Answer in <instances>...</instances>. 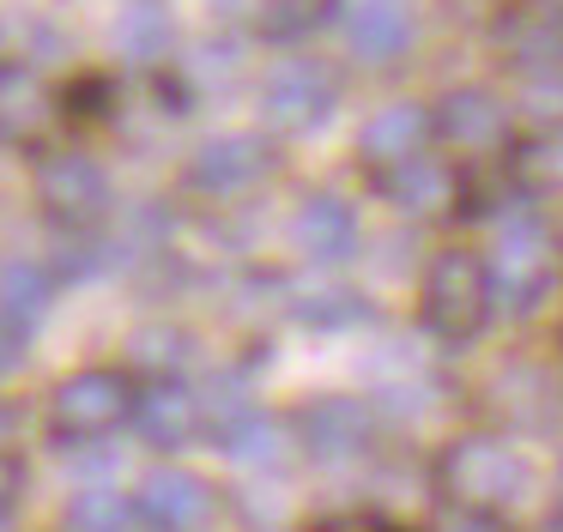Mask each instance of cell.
<instances>
[{
	"label": "cell",
	"instance_id": "6da1fadb",
	"mask_svg": "<svg viewBox=\"0 0 563 532\" xmlns=\"http://www.w3.org/2000/svg\"><path fill=\"white\" fill-rule=\"evenodd\" d=\"M485 266H490V290H497V302H509V309H539L545 290L558 285L563 248H558V236L545 230V218H539L533 206L515 200L509 212L497 218V230H490Z\"/></svg>",
	"mask_w": 563,
	"mask_h": 532
},
{
	"label": "cell",
	"instance_id": "7a4b0ae2",
	"mask_svg": "<svg viewBox=\"0 0 563 532\" xmlns=\"http://www.w3.org/2000/svg\"><path fill=\"white\" fill-rule=\"evenodd\" d=\"M437 490L449 508H478V514H503L515 496L527 490V466L503 435L466 430L437 454Z\"/></svg>",
	"mask_w": 563,
	"mask_h": 532
},
{
	"label": "cell",
	"instance_id": "3957f363",
	"mask_svg": "<svg viewBox=\"0 0 563 532\" xmlns=\"http://www.w3.org/2000/svg\"><path fill=\"white\" fill-rule=\"evenodd\" d=\"M490 309H497V290H490V266L473 248H442L424 266V285H418V314L442 345H466V339L485 333Z\"/></svg>",
	"mask_w": 563,
	"mask_h": 532
},
{
	"label": "cell",
	"instance_id": "277c9868",
	"mask_svg": "<svg viewBox=\"0 0 563 532\" xmlns=\"http://www.w3.org/2000/svg\"><path fill=\"white\" fill-rule=\"evenodd\" d=\"M134 399H140V381L128 369H74L67 381H55L49 394V435L62 447H86V442H103V435L128 430L134 423Z\"/></svg>",
	"mask_w": 563,
	"mask_h": 532
},
{
	"label": "cell",
	"instance_id": "5b68a950",
	"mask_svg": "<svg viewBox=\"0 0 563 532\" xmlns=\"http://www.w3.org/2000/svg\"><path fill=\"white\" fill-rule=\"evenodd\" d=\"M37 200L43 212L55 218L62 230H91L110 218V176H103L98 157L86 152H49L37 164Z\"/></svg>",
	"mask_w": 563,
	"mask_h": 532
},
{
	"label": "cell",
	"instance_id": "8992f818",
	"mask_svg": "<svg viewBox=\"0 0 563 532\" xmlns=\"http://www.w3.org/2000/svg\"><path fill=\"white\" fill-rule=\"evenodd\" d=\"M134 514L152 532H207L219 520V490L188 466H158L140 478Z\"/></svg>",
	"mask_w": 563,
	"mask_h": 532
},
{
	"label": "cell",
	"instance_id": "52a82bcc",
	"mask_svg": "<svg viewBox=\"0 0 563 532\" xmlns=\"http://www.w3.org/2000/svg\"><path fill=\"white\" fill-rule=\"evenodd\" d=\"M134 430L158 454H183L207 435V399L183 381V375H146L134 399Z\"/></svg>",
	"mask_w": 563,
	"mask_h": 532
},
{
	"label": "cell",
	"instance_id": "ba28073f",
	"mask_svg": "<svg viewBox=\"0 0 563 532\" xmlns=\"http://www.w3.org/2000/svg\"><path fill=\"white\" fill-rule=\"evenodd\" d=\"M273 169H279L273 140H261V133H219V140H207L188 157V188L212 193V200H236V193L261 188Z\"/></svg>",
	"mask_w": 563,
	"mask_h": 532
},
{
	"label": "cell",
	"instance_id": "9c48e42d",
	"mask_svg": "<svg viewBox=\"0 0 563 532\" xmlns=\"http://www.w3.org/2000/svg\"><path fill=\"white\" fill-rule=\"evenodd\" d=\"M261 109H267V121L279 133H309L316 121L333 115V79L316 60L285 55V60H273L267 79H261Z\"/></svg>",
	"mask_w": 563,
	"mask_h": 532
},
{
	"label": "cell",
	"instance_id": "30bf717a",
	"mask_svg": "<svg viewBox=\"0 0 563 532\" xmlns=\"http://www.w3.org/2000/svg\"><path fill=\"white\" fill-rule=\"evenodd\" d=\"M430 133L461 157H485V152H503V145H509V109L490 91H478V85H454V91H442L437 109H430Z\"/></svg>",
	"mask_w": 563,
	"mask_h": 532
},
{
	"label": "cell",
	"instance_id": "8fae6325",
	"mask_svg": "<svg viewBox=\"0 0 563 532\" xmlns=\"http://www.w3.org/2000/svg\"><path fill=\"white\" fill-rule=\"evenodd\" d=\"M297 442L309 447L316 459H352L376 442V411L369 399L357 394H328V399H309L297 411Z\"/></svg>",
	"mask_w": 563,
	"mask_h": 532
},
{
	"label": "cell",
	"instance_id": "7c38bea8",
	"mask_svg": "<svg viewBox=\"0 0 563 532\" xmlns=\"http://www.w3.org/2000/svg\"><path fill=\"white\" fill-rule=\"evenodd\" d=\"M340 24H345V48L364 67H394L418 36V19L406 0H345Z\"/></svg>",
	"mask_w": 563,
	"mask_h": 532
},
{
	"label": "cell",
	"instance_id": "4fadbf2b",
	"mask_svg": "<svg viewBox=\"0 0 563 532\" xmlns=\"http://www.w3.org/2000/svg\"><path fill=\"white\" fill-rule=\"evenodd\" d=\"M291 242L316 266H340L357 254V212L340 193H303L291 212Z\"/></svg>",
	"mask_w": 563,
	"mask_h": 532
},
{
	"label": "cell",
	"instance_id": "5bb4252c",
	"mask_svg": "<svg viewBox=\"0 0 563 532\" xmlns=\"http://www.w3.org/2000/svg\"><path fill=\"white\" fill-rule=\"evenodd\" d=\"M55 121V91L37 67L7 60L0 67V145H37Z\"/></svg>",
	"mask_w": 563,
	"mask_h": 532
},
{
	"label": "cell",
	"instance_id": "9a60e30c",
	"mask_svg": "<svg viewBox=\"0 0 563 532\" xmlns=\"http://www.w3.org/2000/svg\"><path fill=\"white\" fill-rule=\"evenodd\" d=\"M430 140V109L424 103H382L376 115L364 121V133H357V152H364L369 169H400L412 164L418 152H424Z\"/></svg>",
	"mask_w": 563,
	"mask_h": 532
},
{
	"label": "cell",
	"instance_id": "2e32d148",
	"mask_svg": "<svg viewBox=\"0 0 563 532\" xmlns=\"http://www.w3.org/2000/svg\"><path fill=\"white\" fill-rule=\"evenodd\" d=\"M388 193H394V206L412 212V218H442V212H454V200H461V176H454L442 157L418 152L412 164L388 169Z\"/></svg>",
	"mask_w": 563,
	"mask_h": 532
},
{
	"label": "cell",
	"instance_id": "e0dca14e",
	"mask_svg": "<svg viewBox=\"0 0 563 532\" xmlns=\"http://www.w3.org/2000/svg\"><path fill=\"white\" fill-rule=\"evenodd\" d=\"M55 302V273L37 261H0V321H13L19 333H31V326L49 314Z\"/></svg>",
	"mask_w": 563,
	"mask_h": 532
},
{
	"label": "cell",
	"instance_id": "ac0fdd59",
	"mask_svg": "<svg viewBox=\"0 0 563 532\" xmlns=\"http://www.w3.org/2000/svg\"><path fill=\"white\" fill-rule=\"evenodd\" d=\"M170 43H176V24H170V12H164L158 0H134V7H122V19H115V48H122L128 60L158 67V60L170 55Z\"/></svg>",
	"mask_w": 563,
	"mask_h": 532
},
{
	"label": "cell",
	"instance_id": "d6986e66",
	"mask_svg": "<svg viewBox=\"0 0 563 532\" xmlns=\"http://www.w3.org/2000/svg\"><path fill=\"white\" fill-rule=\"evenodd\" d=\"M515 181L527 193H563V128H545L527 145H515Z\"/></svg>",
	"mask_w": 563,
	"mask_h": 532
},
{
	"label": "cell",
	"instance_id": "ffe728a7",
	"mask_svg": "<svg viewBox=\"0 0 563 532\" xmlns=\"http://www.w3.org/2000/svg\"><path fill=\"white\" fill-rule=\"evenodd\" d=\"M134 520V496L122 490H79L67 502V532H128Z\"/></svg>",
	"mask_w": 563,
	"mask_h": 532
},
{
	"label": "cell",
	"instance_id": "44dd1931",
	"mask_svg": "<svg viewBox=\"0 0 563 532\" xmlns=\"http://www.w3.org/2000/svg\"><path fill=\"white\" fill-rule=\"evenodd\" d=\"M291 314L303 326H352L364 314V297L345 285H303V290H291Z\"/></svg>",
	"mask_w": 563,
	"mask_h": 532
},
{
	"label": "cell",
	"instance_id": "7402d4cb",
	"mask_svg": "<svg viewBox=\"0 0 563 532\" xmlns=\"http://www.w3.org/2000/svg\"><path fill=\"white\" fill-rule=\"evenodd\" d=\"M333 12V0H267L261 7V36H273V43H297V36L321 31Z\"/></svg>",
	"mask_w": 563,
	"mask_h": 532
},
{
	"label": "cell",
	"instance_id": "603a6c76",
	"mask_svg": "<svg viewBox=\"0 0 563 532\" xmlns=\"http://www.w3.org/2000/svg\"><path fill=\"white\" fill-rule=\"evenodd\" d=\"M134 345H140L134 357L146 363L152 375H176V369H183V357H188V333H176V326H146Z\"/></svg>",
	"mask_w": 563,
	"mask_h": 532
},
{
	"label": "cell",
	"instance_id": "cb8c5ba5",
	"mask_svg": "<svg viewBox=\"0 0 563 532\" xmlns=\"http://www.w3.org/2000/svg\"><path fill=\"white\" fill-rule=\"evenodd\" d=\"M437 532H509V527H503V514H478V508H449V514L437 520Z\"/></svg>",
	"mask_w": 563,
	"mask_h": 532
},
{
	"label": "cell",
	"instance_id": "d4e9b609",
	"mask_svg": "<svg viewBox=\"0 0 563 532\" xmlns=\"http://www.w3.org/2000/svg\"><path fill=\"white\" fill-rule=\"evenodd\" d=\"M19 490H25V459L13 447H0V508H13Z\"/></svg>",
	"mask_w": 563,
	"mask_h": 532
},
{
	"label": "cell",
	"instance_id": "484cf974",
	"mask_svg": "<svg viewBox=\"0 0 563 532\" xmlns=\"http://www.w3.org/2000/svg\"><path fill=\"white\" fill-rule=\"evenodd\" d=\"M309 532H394L382 514H333V520H321V527H309Z\"/></svg>",
	"mask_w": 563,
	"mask_h": 532
},
{
	"label": "cell",
	"instance_id": "4316f807",
	"mask_svg": "<svg viewBox=\"0 0 563 532\" xmlns=\"http://www.w3.org/2000/svg\"><path fill=\"white\" fill-rule=\"evenodd\" d=\"M19 351H25V333H19L13 321H0V369H7V363H19Z\"/></svg>",
	"mask_w": 563,
	"mask_h": 532
},
{
	"label": "cell",
	"instance_id": "83f0119b",
	"mask_svg": "<svg viewBox=\"0 0 563 532\" xmlns=\"http://www.w3.org/2000/svg\"><path fill=\"white\" fill-rule=\"evenodd\" d=\"M13 423H19V411L7 406V394H0V442H7V435H13Z\"/></svg>",
	"mask_w": 563,
	"mask_h": 532
},
{
	"label": "cell",
	"instance_id": "f1b7e54d",
	"mask_svg": "<svg viewBox=\"0 0 563 532\" xmlns=\"http://www.w3.org/2000/svg\"><path fill=\"white\" fill-rule=\"evenodd\" d=\"M539 7H545V12H563V0H539Z\"/></svg>",
	"mask_w": 563,
	"mask_h": 532
},
{
	"label": "cell",
	"instance_id": "f546056e",
	"mask_svg": "<svg viewBox=\"0 0 563 532\" xmlns=\"http://www.w3.org/2000/svg\"><path fill=\"white\" fill-rule=\"evenodd\" d=\"M0 532H7V508H0Z\"/></svg>",
	"mask_w": 563,
	"mask_h": 532
}]
</instances>
